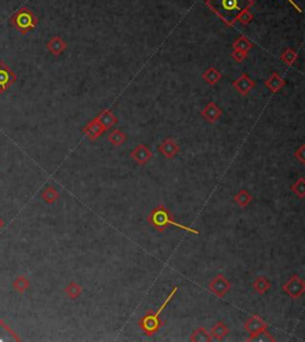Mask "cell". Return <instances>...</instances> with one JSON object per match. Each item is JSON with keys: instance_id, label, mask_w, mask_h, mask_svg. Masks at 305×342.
<instances>
[{"instance_id": "obj_26", "label": "cell", "mask_w": 305, "mask_h": 342, "mask_svg": "<svg viewBox=\"0 0 305 342\" xmlns=\"http://www.w3.org/2000/svg\"><path fill=\"white\" fill-rule=\"evenodd\" d=\"M253 288L259 295H265L267 291H270L271 282L265 277H258L253 282Z\"/></svg>"}, {"instance_id": "obj_27", "label": "cell", "mask_w": 305, "mask_h": 342, "mask_svg": "<svg viewBox=\"0 0 305 342\" xmlns=\"http://www.w3.org/2000/svg\"><path fill=\"white\" fill-rule=\"evenodd\" d=\"M65 294L68 298L77 299L78 297H80L81 294H83V288H81L78 282L72 281L65 288Z\"/></svg>"}, {"instance_id": "obj_34", "label": "cell", "mask_w": 305, "mask_h": 342, "mask_svg": "<svg viewBox=\"0 0 305 342\" xmlns=\"http://www.w3.org/2000/svg\"><path fill=\"white\" fill-rule=\"evenodd\" d=\"M5 226V222H4V219L2 218V217H0V230H2L3 228H4Z\"/></svg>"}, {"instance_id": "obj_12", "label": "cell", "mask_w": 305, "mask_h": 342, "mask_svg": "<svg viewBox=\"0 0 305 342\" xmlns=\"http://www.w3.org/2000/svg\"><path fill=\"white\" fill-rule=\"evenodd\" d=\"M201 115L206 122L214 124L221 118L222 110L217 106V104L214 103V101H210V103L206 104V106L203 108Z\"/></svg>"}, {"instance_id": "obj_33", "label": "cell", "mask_w": 305, "mask_h": 342, "mask_svg": "<svg viewBox=\"0 0 305 342\" xmlns=\"http://www.w3.org/2000/svg\"><path fill=\"white\" fill-rule=\"evenodd\" d=\"M287 2H288V3H290V4H291V5H292L294 9H296V11H297V12H299V13H301V9H300V6H299V5H298V4H297V3H296V2H294V0H287Z\"/></svg>"}, {"instance_id": "obj_20", "label": "cell", "mask_w": 305, "mask_h": 342, "mask_svg": "<svg viewBox=\"0 0 305 342\" xmlns=\"http://www.w3.org/2000/svg\"><path fill=\"white\" fill-rule=\"evenodd\" d=\"M210 334H211L212 338H215V340L222 341L224 340V338L227 337V335L229 334V328L225 325V323H223V322H218V323H216L214 327H212L211 333Z\"/></svg>"}, {"instance_id": "obj_17", "label": "cell", "mask_w": 305, "mask_h": 342, "mask_svg": "<svg viewBox=\"0 0 305 342\" xmlns=\"http://www.w3.org/2000/svg\"><path fill=\"white\" fill-rule=\"evenodd\" d=\"M0 341H21V337L18 336L17 333L13 331L3 320H0Z\"/></svg>"}, {"instance_id": "obj_30", "label": "cell", "mask_w": 305, "mask_h": 342, "mask_svg": "<svg viewBox=\"0 0 305 342\" xmlns=\"http://www.w3.org/2000/svg\"><path fill=\"white\" fill-rule=\"evenodd\" d=\"M253 18H254L253 13H252L251 11H249V9H245V10H242V11L237 15V18H236V22H240L241 24L247 25V24H249V23H251L252 21H253Z\"/></svg>"}, {"instance_id": "obj_25", "label": "cell", "mask_w": 305, "mask_h": 342, "mask_svg": "<svg viewBox=\"0 0 305 342\" xmlns=\"http://www.w3.org/2000/svg\"><path fill=\"white\" fill-rule=\"evenodd\" d=\"M107 139H109L110 143L112 144V146L119 147L127 141V135L124 134L123 131H120L119 129H114L109 134Z\"/></svg>"}, {"instance_id": "obj_23", "label": "cell", "mask_w": 305, "mask_h": 342, "mask_svg": "<svg viewBox=\"0 0 305 342\" xmlns=\"http://www.w3.org/2000/svg\"><path fill=\"white\" fill-rule=\"evenodd\" d=\"M12 286L13 290L18 292L19 295H23L24 292L29 290V288H30V281H29V279L24 277V275H19V277L16 278L15 281L12 282Z\"/></svg>"}, {"instance_id": "obj_19", "label": "cell", "mask_w": 305, "mask_h": 342, "mask_svg": "<svg viewBox=\"0 0 305 342\" xmlns=\"http://www.w3.org/2000/svg\"><path fill=\"white\" fill-rule=\"evenodd\" d=\"M202 78L205 83H208L210 85V86H215V85L222 79V74L219 73L215 67H210L203 73Z\"/></svg>"}, {"instance_id": "obj_10", "label": "cell", "mask_w": 305, "mask_h": 342, "mask_svg": "<svg viewBox=\"0 0 305 342\" xmlns=\"http://www.w3.org/2000/svg\"><path fill=\"white\" fill-rule=\"evenodd\" d=\"M232 86H234V88L238 93L245 97V95H247L255 87V83L254 80H252L251 77H248V74L243 73L232 83Z\"/></svg>"}, {"instance_id": "obj_11", "label": "cell", "mask_w": 305, "mask_h": 342, "mask_svg": "<svg viewBox=\"0 0 305 342\" xmlns=\"http://www.w3.org/2000/svg\"><path fill=\"white\" fill-rule=\"evenodd\" d=\"M106 129L101 126V124L98 122L96 118H93V120L88 122L86 126L84 127L83 129V133L86 135V136L90 139L91 141H96L99 139V137L103 135Z\"/></svg>"}, {"instance_id": "obj_5", "label": "cell", "mask_w": 305, "mask_h": 342, "mask_svg": "<svg viewBox=\"0 0 305 342\" xmlns=\"http://www.w3.org/2000/svg\"><path fill=\"white\" fill-rule=\"evenodd\" d=\"M267 327V322L258 315H253L252 317H249L245 323V330L249 334L248 341H253L255 337L266 331Z\"/></svg>"}, {"instance_id": "obj_22", "label": "cell", "mask_w": 305, "mask_h": 342, "mask_svg": "<svg viewBox=\"0 0 305 342\" xmlns=\"http://www.w3.org/2000/svg\"><path fill=\"white\" fill-rule=\"evenodd\" d=\"M190 340L193 342H211L212 336L204 327H199L193 331Z\"/></svg>"}, {"instance_id": "obj_21", "label": "cell", "mask_w": 305, "mask_h": 342, "mask_svg": "<svg viewBox=\"0 0 305 342\" xmlns=\"http://www.w3.org/2000/svg\"><path fill=\"white\" fill-rule=\"evenodd\" d=\"M41 197L47 204H54L60 198V193H58V191L54 186H47L42 191Z\"/></svg>"}, {"instance_id": "obj_6", "label": "cell", "mask_w": 305, "mask_h": 342, "mask_svg": "<svg viewBox=\"0 0 305 342\" xmlns=\"http://www.w3.org/2000/svg\"><path fill=\"white\" fill-rule=\"evenodd\" d=\"M283 291L290 296L291 298H299L305 292V281L299 275H292L283 285Z\"/></svg>"}, {"instance_id": "obj_3", "label": "cell", "mask_w": 305, "mask_h": 342, "mask_svg": "<svg viewBox=\"0 0 305 342\" xmlns=\"http://www.w3.org/2000/svg\"><path fill=\"white\" fill-rule=\"evenodd\" d=\"M10 23L21 35H26L28 32L35 30L38 24V18L35 13L28 8H21L16 11L10 18Z\"/></svg>"}, {"instance_id": "obj_29", "label": "cell", "mask_w": 305, "mask_h": 342, "mask_svg": "<svg viewBox=\"0 0 305 342\" xmlns=\"http://www.w3.org/2000/svg\"><path fill=\"white\" fill-rule=\"evenodd\" d=\"M292 192L296 195L298 198L303 199L305 197V179L304 178H299L296 183L291 187Z\"/></svg>"}, {"instance_id": "obj_9", "label": "cell", "mask_w": 305, "mask_h": 342, "mask_svg": "<svg viewBox=\"0 0 305 342\" xmlns=\"http://www.w3.org/2000/svg\"><path fill=\"white\" fill-rule=\"evenodd\" d=\"M130 156H131V159H133L134 161H136L139 165H146V163H148L149 161L152 160L153 154L152 152H150L148 146H146V144H143V143H140L134 148V150L131 152Z\"/></svg>"}, {"instance_id": "obj_1", "label": "cell", "mask_w": 305, "mask_h": 342, "mask_svg": "<svg viewBox=\"0 0 305 342\" xmlns=\"http://www.w3.org/2000/svg\"><path fill=\"white\" fill-rule=\"evenodd\" d=\"M254 3V0H205V5L228 26H234L238 13L251 9Z\"/></svg>"}, {"instance_id": "obj_14", "label": "cell", "mask_w": 305, "mask_h": 342, "mask_svg": "<svg viewBox=\"0 0 305 342\" xmlns=\"http://www.w3.org/2000/svg\"><path fill=\"white\" fill-rule=\"evenodd\" d=\"M96 120L99 122L101 126H103L106 130L111 129V128L116 126L118 123V118L116 117V115H114L111 110H109V108L101 111V112L96 117Z\"/></svg>"}, {"instance_id": "obj_28", "label": "cell", "mask_w": 305, "mask_h": 342, "mask_svg": "<svg viewBox=\"0 0 305 342\" xmlns=\"http://www.w3.org/2000/svg\"><path fill=\"white\" fill-rule=\"evenodd\" d=\"M279 59L284 62L285 65L293 66L298 60V54L293 50L292 48H287V49H285L283 52H281Z\"/></svg>"}, {"instance_id": "obj_32", "label": "cell", "mask_w": 305, "mask_h": 342, "mask_svg": "<svg viewBox=\"0 0 305 342\" xmlns=\"http://www.w3.org/2000/svg\"><path fill=\"white\" fill-rule=\"evenodd\" d=\"M304 152H305V146H304V144H301V146L298 148V149L293 154V156L296 157L297 160H299V162L303 163V165L305 163V157H304L305 153Z\"/></svg>"}, {"instance_id": "obj_2", "label": "cell", "mask_w": 305, "mask_h": 342, "mask_svg": "<svg viewBox=\"0 0 305 342\" xmlns=\"http://www.w3.org/2000/svg\"><path fill=\"white\" fill-rule=\"evenodd\" d=\"M147 221H148L150 225L159 230V232H162L163 228H166L167 225H173V226H176L178 229L185 230V232H188V233H192V234H196V235L199 234L198 230L192 229L188 225L180 224V223L175 222L174 219L172 218V216H170L168 209L165 208L163 205H159V206H156L154 210H152V212H150L149 216L147 217Z\"/></svg>"}, {"instance_id": "obj_31", "label": "cell", "mask_w": 305, "mask_h": 342, "mask_svg": "<svg viewBox=\"0 0 305 342\" xmlns=\"http://www.w3.org/2000/svg\"><path fill=\"white\" fill-rule=\"evenodd\" d=\"M230 56L232 58V60L237 62V64H242L246 59L248 58V52H245V51H241V50H232Z\"/></svg>"}, {"instance_id": "obj_24", "label": "cell", "mask_w": 305, "mask_h": 342, "mask_svg": "<svg viewBox=\"0 0 305 342\" xmlns=\"http://www.w3.org/2000/svg\"><path fill=\"white\" fill-rule=\"evenodd\" d=\"M234 200L238 206H241V208H246V206H248L249 204L252 203L253 197H252V195L248 192L247 190H241L236 193L234 197Z\"/></svg>"}, {"instance_id": "obj_7", "label": "cell", "mask_w": 305, "mask_h": 342, "mask_svg": "<svg viewBox=\"0 0 305 342\" xmlns=\"http://www.w3.org/2000/svg\"><path fill=\"white\" fill-rule=\"evenodd\" d=\"M17 81V74L4 61H0V94L5 93Z\"/></svg>"}, {"instance_id": "obj_13", "label": "cell", "mask_w": 305, "mask_h": 342, "mask_svg": "<svg viewBox=\"0 0 305 342\" xmlns=\"http://www.w3.org/2000/svg\"><path fill=\"white\" fill-rule=\"evenodd\" d=\"M180 147L173 139L163 140L159 146V152L162 154L166 159H173L179 153Z\"/></svg>"}, {"instance_id": "obj_16", "label": "cell", "mask_w": 305, "mask_h": 342, "mask_svg": "<svg viewBox=\"0 0 305 342\" xmlns=\"http://www.w3.org/2000/svg\"><path fill=\"white\" fill-rule=\"evenodd\" d=\"M47 48L52 55L58 56V55H61L62 52L66 50V48H67V43H66L60 36H55V37L49 39V42L47 43Z\"/></svg>"}, {"instance_id": "obj_4", "label": "cell", "mask_w": 305, "mask_h": 342, "mask_svg": "<svg viewBox=\"0 0 305 342\" xmlns=\"http://www.w3.org/2000/svg\"><path fill=\"white\" fill-rule=\"evenodd\" d=\"M140 328L143 330V333L147 336H152L153 334H155L156 331H159L161 328L162 322L160 320V315L157 312L148 311L144 316L140 320Z\"/></svg>"}, {"instance_id": "obj_15", "label": "cell", "mask_w": 305, "mask_h": 342, "mask_svg": "<svg viewBox=\"0 0 305 342\" xmlns=\"http://www.w3.org/2000/svg\"><path fill=\"white\" fill-rule=\"evenodd\" d=\"M265 86H266L272 93H278V92H280L285 86V80L283 77H280V75L277 73V72H273V73L271 74V77L265 81Z\"/></svg>"}, {"instance_id": "obj_8", "label": "cell", "mask_w": 305, "mask_h": 342, "mask_svg": "<svg viewBox=\"0 0 305 342\" xmlns=\"http://www.w3.org/2000/svg\"><path fill=\"white\" fill-rule=\"evenodd\" d=\"M230 288H231L230 281H229L223 274L216 275V277L209 282V290L219 298L225 297V295L228 294Z\"/></svg>"}, {"instance_id": "obj_18", "label": "cell", "mask_w": 305, "mask_h": 342, "mask_svg": "<svg viewBox=\"0 0 305 342\" xmlns=\"http://www.w3.org/2000/svg\"><path fill=\"white\" fill-rule=\"evenodd\" d=\"M232 48H234L235 50L249 52V50H251L252 48H254V43L248 37H246L245 35H242L232 42Z\"/></svg>"}]
</instances>
